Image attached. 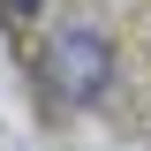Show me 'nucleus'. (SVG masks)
Wrapping results in <instances>:
<instances>
[{"label": "nucleus", "instance_id": "nucleus-1", "mask_svg": "<svg viewBox=\"0 0 151 151\" xmlns=\"http://www.w3.org/2000/svg\"><path fill=\"white\" fill-rule=\"evenodd\" d=\"M45 76H53V91H60V98H98V91H106V76H113V53H106V38L68 30V38H53Z\"/></svg>", "mask_w": 151, "mask_h": 151}, {"label": "nucleus", "instance_id": "nucleus-2", "mask_svg": "<svg viewBox=\"0 0 151 151\" xmlns=\"http://www.w3.org/2000/svg\"><path fill=\"white\" fill-rule=\"evenodd\" d=\"M15 8H38V0H15Z\"/></svg>", "mask_w": 151, "mask_h": 151}]
</instances>
